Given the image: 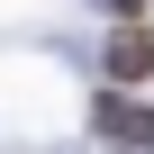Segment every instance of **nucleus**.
Returning a JSON list of instances; mask_svg holds the SVG:
<instances>
[{
    "label": "nucleus",
    "instance_id": "1",
    "mask_svg": "<svg viewBox=\"0 0 154 154\" xmlns=\"http://www.w3.org/2000/svg\"><path fill=\"white\" fill-rule=\"evenodd\" d=\"M91 127H100L109 145L154 154V109H145V100H127V91H91Z\"/></svg>",
    "mask_w": 154,
    "mask_h": 154
},
{
    "label": "nucleus",
    "instance_id": "2",
    "mask_svg": "<svg viewBox=\"0 0 154 154\" xmlns=\"http://www.w3.org/2000/svg\"><path fill=\"white\" fill-rule=\"evenodd\" d=\"M100 63H109V82H154V27H145V18H127V27L109 36V54H100Z\"/></svg>",
    "mask_w": 154,
    "mask_h": 154
},
{
    "label": "nucleus",
    "instance_id": "3",
    "mask_svg": "<svg viewBox=\"0 0 154 154\" xmlns=\"http://www.w3.org/2000/svg\"><path fill=\"white\" fill-rule=\"evenodd\" d=\"M118 154H127V145H118Z\"/></svg>",
    "mask_w": 154,
    "mask_h": 154
}]
</instances>
